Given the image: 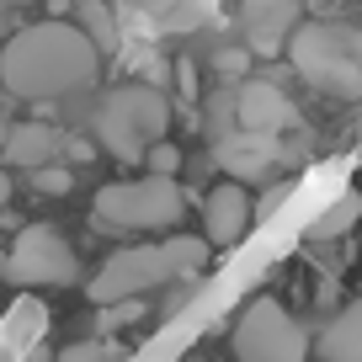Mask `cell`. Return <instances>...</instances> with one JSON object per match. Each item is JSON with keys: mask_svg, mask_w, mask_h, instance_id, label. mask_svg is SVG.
I'll use <instances>...</instances> for the list:
<instances>
[{"mask_svg": "<svg viewBox=\"0 0 362 362\" xmlns=\"http://www.w3.org/2000/svg\"><path fill=\"white\" fill-rule=\"evenodd\" d=\"M102 54L90 48V37L75 22L54 16V22H33L0 48V86L22 96V102H59L75 96L96 80Z\"/></svg>", "mask_w": 362, "mask_h": 362, "instance_id": "1", "label": "cell"}, {"mask_svg": "<svg viewBox=\"0 0 362 362\" xmlns=\"http://www.w3.org/2000/svg\"><path fill=\"white\" fill-rule=\"evenodd\" d=\"M208 267V240L197 235H170L160 245H128L90 277V304H117V298H144L149 288H165L176 277H197Z\"/></svg>", "mask_w": 362, "mask_h": 362, "instance_id": "2", "label": "cell"}, {"mask_svg": "<svg viewBox=\"0 0 362 362\" xmlns=\"http://www.w3.org/2000/svg\"><path fill=\"white\" fill-rule=\"evenodd\" d=\"M170 128V102L165 90L149 86V80H134V86H112L90 112V134H96V149L123 165H139L149 144H160Z\"/></svg>", "mask_w": 362, "mask_h": 362, "instance_id": "3", "label": "cell"}, {"mask_svg": "<svg viewBox=\"0 0 362 362\" xmlns=\"http://www.w3.org/2000/svg\"><path fill=\"white\" fill-rule=\"evenodd\" d=\"M187 214V192L176 187V176H139V181H112L96 192L90 218L102 229H123V235H160L176 229Z\"/></svg>", "mask_w": 362, "mask_h": 362, "instance_id": "4", "label": "cell"}, {"mask_svg": "<svg viewBox=\"0 0 362 362\" xmlns=\"http://www.w3.org/2000/svg\"><path fill=\"white\" fill-rule=\"evenodd\" d=\"M288 64L325 96H341V102L362 96V64L346 48L336 22H298L293 37H288Z\"/></svg>", "mask_w": 362, "mask_h": 362, "instance_id": "5", "label": "cell"}, {"mask_svg": "<svg viewBox=\"0 0 362 362\" xmlns=\"http://www.w3.org/2000/svg\"><path fill=\"white\" fill-rule=\"evenodd\" d=\"M235 362H309V330L288 315L272 293L250 298L229 330Z\"/></svg>", "mask_w": 362, "mask_h": 362, "instance_id": "6", "label": "cell"}, {"mask_svg": "<svg viewBox=\"0 0 362 362\" xmlns=\"http://www.w3.org/2000/svg\"><path fill=\"white\" fill-rule=\"evenodd\" d=\"M6 277L16 288H69L80 277V256L54 224H27L6 250Z\"/></svg>", "mask_w": 362, "mask_h": 362, "instance_id": "7", "label": "cell"}, {"mask_svg": "<svg viewBox=\"0 0 362 362\" xmlns=\"http://www.w3.org/2000/svg\"><path fill=\"white\" fill-rule=\"evenodd\" d=\"M96 155V144H86V139H69L64 128L54 123H16L11 134H6V149H0V160L6 165H22V170H37V165H86V160Z\"/></svg>", "mask_w": 362, "mask_h": 362, "instance_id": "8", "label": "cell"}, {"mask_svg": "<svg viewBox=\"0 0 362 362\" xmlns=\"http://www.w3.org/2000/svg\"><path fill=\"white\" fill-rule=\"evenodd\" d=\"M298 22H304L298 0H240V43L250 59H277Z\"/></svg>", "mask_w": 362, "mask_h": 362, "instance_id": "9", "label": "cell"}, {"mask_svg": "<svg viewBox=\"0 0 362 362\" xmlns=\"http://www.w3.org/2000/svg\"><path fill=\"white\" fill-rule=\"evenodd\" d=\"M250 218H256V203H250V187L240 181H218L214 192L203 197V240L208 250H229L245 240Z\"/></svg>", "mask_w": 362, "mask_h": 362, "instance_id": "10", "label": "cell"}, {"mask_svg": "<svg viewBox=\"0 0 362 362\" xmlns=\"http://www.w3.org/2000/svg\"><path fill=\"white\" fill-rule=\"evenodd\" d=\"M235 123L245 128V134H272V139H277L283 128L298 123V107L288 102L272 80H240V90H235Z\"/></svg>", "mask_w": 362, "mask_h": 362, "instance_id": "11", "label": "cell"}, {"mask_svg": "<svg viewBox=\"0 0 362 362\" xmlns=\"http://www.w3.org/2000/svg\"><path fill=\"white\" fill-rule=\"evenodd\" d=\"M214 160L229 170V181H240V187H256V181L272 176V165L283 160V149H277V139H272V134H245V128H235L229 139H218Z\"/></svg>", "mask_w": 362, "mask_h": 362, "instance_id": "12", "label": "cell"}, {"mask_svg": "<svg viewBox=\"0 0 362 362\" xmlns=\"http://www.w3.org/2000/svg\"><path fill=\"white\" fill-rule=\"evenodd\" d=\"M320 362H362V298H351L346 309L325 320V330L315 336Z\"/></svg>", "mask_w": 362, "mask_h": 362, "instance_id": "13", "label": "cell"}, {"mask_svg": "<svg viewBox=\"0 0 362 362\" xmlns=\"http://www.w3.org/2000/svg\"><path fill=\"white\" fill-rule=\"evenodd\" d=\"M75 27L90 37V48H96V54H112V48L123 43V33H117V16L107 11V0H80Z\"/></svg>", "mask_w": 362, "mask_h": 362, "instance_id": "14", "label": "cell"}, {"mask_svg": "<svg viewBox=\"0 0 362 362\" xmlns=\"http://www.w3.org/2000/svg\"><path fill=\"white\" fill-rule=\"evenodd\" d=\"M357 218H362V192H341L336 203L309 224V240H336V235H346Z\"/></svg>", "mask_w": 362, "mask_h": 362, "instance_id": "15", "label": "cell"}, {"mask_svg": "<svg viewBox=\"0 0 362 362\" xmlns=\"http://www.w3.org/2000/svg\"><path fill=\"white\" fill-rule=\"evenodd\" d=\"M59 362H123V346L117 341H69Z\"/></svg>", "mask_w": 362, "mask_h": 362, "instance_id": "16", "label": "cell"}, {"mask_svg": "<svg viewBox=\"0 0 362 362\" xmlns=\"http://www.w3.org/2000/svg\"><path fill=\"white\" fill-rule=\"evenodd\" d=\"M27 176H33V187L48 192V197H64L69 187H75V170L69 165H37V170H27Z\"/></svg>", "mask_w": 362, "mask_h": 362, "instance_id": "17", "label": "cell"}, {"mask_svg": "<svg viewBox=\"0 0 362 362\" xmlns=\"http://www.w3.org/2000/svg\"><path fill=\"white\" fill-rule=\"evenodd\" d=\"M139 165H149V176H176V170H181V149L170 144V139H160V144L144 149V160H139Z\"/></svg>", "mask_w": 362, "mask_h": 362, "instance_id": "18", "label": "cell"}, {"mask_svg": "<svg viewBox=\"0 0 362 362\" xmlns=\"http://www.w3.org/2000/svg\"><path fill=\"white\" fill-rule=\"evenodd\" d=\"M139 315H144V298H117V304H102V330H112V325H134Z\"/></svg>", "mask_w": 362, "mask_h": 362, "instance_id": "19", "label": "cell"}, {"mask_svg": "<svg viewBox=\"0 0 362 362\" xmlns=\"http://www.w3.org/2000/svg\"><path fill=\"white\" fill-rule=\"evenodd\" d=\"M245 64H250L245 43H240V48H224V54H218V69H224V75H245Z\"/></svg>", "mask_w": 362, "mask_h": 362, "instance_id": "20", "label": "cell"}, {"mask_svg": "<svg viewBox=\"0 0 362 362\" xmlns=\"http://www.w3.org/2000/svg\"><path fill=\"white\" fill-rule=\"evenodd\" d=\"M192 293H197V288H192V277H176V288H170V293H165V315H176V309L187 304V298H192Z\"/></svg>", "mask_w": 362, "mask_h": 362, "instance_id": "21", "label": "cell"}, {"mask_svg": "<svg viewBox=\"0 0 362 362\" xmlns=\"http://www.w3.org/2000/svg\"><path fill=\"white\" fill-rule=\"evenodd\" d=\"M6 203H11V170L0 165V208H6Z\"/></svg>", "mask_w": 362, "mask_h": 362, "instance_id": "22", "label": "cell"}, {"mask_svg": "<svg viewBox=\"0 0 362 362\" xmlns=\"http://www.w3.org/2000/svg\"><path fill=\"white\" fill-rule=\"evenodd\" d=\"M0 277H6V245H0Z\"/></svg>", "mask_w": 362, "mask_h": 362, "instance_id": "23", "label": "cell"}, {"mask_svg": "<svg viewBox=\"0 0 362 362\" xmlns=\"http://www.w3.org/2000/svg\"><path fill=\"white\" fill-rule=\"evenodd\" d=\"M0 6H27V0H0Z\"/></svg>", "mask_w": 362, "mask_h": 362, "instance_id": "24", "label": "cell"}, {"mask_svg": "<svg viewBox=\"0 0 362 362\" xmlns=\"http://www.w3.org/2000/svg\"><path fill=\"white\" fill-rule=\"evenodd\" d=\"M357 139H362V128H357Z\"/></svg>", "mask_w": 362, "mask_h": 362, "instance_id": "25", "label": "cell"}, {"mask_svg": "<svg viewBox=\"0 0 362 362\" xmlns=\"http://www.w3.org/2000/svg\"><path fill=\"white\" fill-rule=\"evenodd\" d=\"M107 6H112V0H107Z\"/></svg>", "mask_w": 362, "mask_h": 362, "instance_id": "26", "label": "cell"}]
</instances>
